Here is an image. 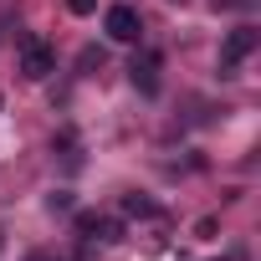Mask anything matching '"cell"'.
Instances as JSON below:
<instances>
[{"mask_svg": "<svg viewBox=\"0 0 261 261\" xmlns=\"http://www.w3.org/2000/svg\"><path fill=\"white\" fill-rule=\"evenodd\" d=\"M51 72H57V51H51L41 36H26V41H21V77H26V82H46Z\"/></svg>", "mask_w": 261, "mask_h": 261, "instance_id": "cell-1", "label": "cell"}, {"mask_svg": "<svg viewBox=\"0 0 261 261\" xmlns=\"http://www.w3.org/2000/svg\"><path fill=\"white\" fill-rule=\"evenodd\" d=\"M51 210H72V190H57L51 195Z\"/></svg>", "mask_w": 261, "mask_h": 261, "instance_id": "cell-7", "label": "cell"}, {"mask_svg": "<svg viewBox=\"0 0 261 261\" xmlns=\"http://www.w3.org/2000/svg\"><path fill=\"white\" fill-rule=\"evenodd\" d=\"M123 210H128V215H154V205H149V200H139V195H128V200H123Z\"/></svg>", "mask_w": 261, "mask_h": 261, "instance_id": "cell-5", "label": "cell"}, {"mask_svg": "<svg viewBox=\"0 0 261 261\" xmlns=\"http://www.w3.org/2000/svg\"><path fill=\"white\" fill-rule=\"evenodd\" d=\"M92 6H97V0H67V11H72V16H92Z\"/></svg>", "mask_w": 261, "mask_h": 261, "instance_id": "cell-6", "label": "cell"}, {"mask_svg": "<svg viewBox=\"0 0 261 261\" xmlns=\"http://www.w3.org/2000/svg\"><path fill=\"white\" fill-rule=\"evenodd\" d=\"M102 31H108L113 41H123V46H134V41L144 36V21H139L134 6H113V11L102 16Z\"/></svg>", "mask_w": 261, "mask_h": 261, "instance_id": "cell-2", "label": "cell"}, {"mask_svg": "<svg viewBox=\"0 0 261 261\" xmlns=\"http://www.w3.org/2000/svg\"><path fill=\"white\" fill-rule=\"evenodd\" d=\"M251 51H256V31H251V26H236V31L225 36V46H220V72L230 77V72H236Z\"/></svg>", "mask_w": 261, "mask_h": 261, "instance_id": "cell-3", "label": "cell"}, {"mask_svg": "<svg viewBox=\"0 0 261 261\" xmlns=\"http://www.w3.org/2000/svg\"><path fill=\"white\" fill-rule=\"evenodd\" d=\"M128 77H134V87H139L144 97H154V92H159V57H154V51L134 57V62H128Z\"/></svg>", "mask_w": 261, "mask_h": 261, "instance_id": "cell-4", "label": "cell"}]
</instances>
